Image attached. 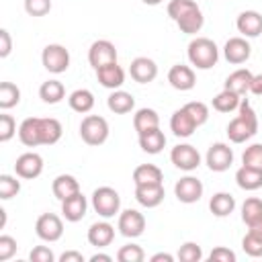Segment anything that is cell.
<instances>
[{"mask_svg": "<svg viewBox=\"0 0 262 262\" xmlns=\"http://www.w3.org/2000/svg\"><path fill=\"white\" fill-rule=\"evenodd\" d=\"M237 111L239 115L231 119L227 125V137L231 143H244L258 133V117L248 98H242Z\"/></svg>", "mask_w": 262, "mask_h": 262, "instance_id": "obj_1", "label": "cell"}, {"mask_svg": "<svg viewBox=\"0 0 262 262\" xmlns=\"http://www.w3.org/2000/svg\"><path fill=\"white\" fill-rule=\"evenodd\" d=\"M186 53H188V61L196 70H211L213 66H217L219 59V47L209 37H194L188 43Z\"/></svg>", "mask_w": 262, "mask_h": 262, "instance_id": "obj_2", "label": "cell"}, {"mask_svg": "<svg viewBox=\"0 0 262 262\" xmlns=\"http://www.w3.org/2000/svg\"><path fill=\"white\" fill-rule=\"evenodd\" d=\"M108 123L100 115H86L80 123V137L88 145H102L108 139Z\"/></svg>", "mask_w": 262, "mask_h": 262, "instance_id": "obj_3", "label": "cell"}, {"mask_svg": "<svg viewBox=\"0 0 262 262\" xmlns=\"http://www.w3.org/2000/svg\"><path fill=\"white\" fill-rule=\"evenodd\" d=\"M92 209L104 219H111V217L119 215V211H121L119 192L115 188H111V186H98L92 192Z\"/></svg>", "mask_w": 262, "mask_h": 262, "instance_id": "obj_4", "label": "cell"}, {"mask_svg": "<svg viewBox=\"0 0 262 262\" xmlns=\"http://www.w3.org/2000/svg\"><path fill=\"white\" fill-rule=\"evenodd\" d=\"M41 63L51 74H63L70 68V51L59 43H49L41 53Z\"/></svg>", "mask_w": 262, "mask_h": 262, "instance_id": "obj_5", "label": "cell"}, {"mask_svg": "<svg viewBox=\"0 0 262 262\" xmlns=\"http://www.w3.org/2000/svg\"><path fill=\"white\" fill-rule=\"evenodd\" d=\"M170 162L178 168V170H184V172H192L201 166V154L194 145L190 143H178L172 147L170 151Z\"/></svg>", "mask_w": 262, "mask_h": 262, "instance_id": "obj_6", "label": "cell"}, {"mask_svg": "<svg viewBox=\"0 0 262 262\" xmlns=\"http://www.w3.org/2000/svg\"><path fill=\"white\" fill-rule=\"evenodd\" d=\"M35 233L39 235V239L49 242V244L61 239V235H63V221H61V217L55 215V213L39 215V219L35 223Z\"/></svg>", "mask_w": 262, "mask_h": 262, "instance_id": "obj_7", "label": "cell"}, {"mask_svg": "<svg viewBox=\"0 0 262 262\" xmlns=\"http://www.w3.org/2000/svg\"><path fill=\"white\" fill-rule=\"evenodd\" d=\"M205 162H207L209 170H213V172H225V170H229L231 164H233V149H231L227 143L217 141V143H213V145L207 149Z\"/></svg>", "mask_w": 262, "mask_h": 262, "instance_id": "obj_8", "label": "cell"}, {"mask_svg": "<svg viewBox=\"0 0 262 262\" xmlns=\"http://www.w3.org/2000/svg\"><path fill=\"white\" fill-rule=\"evenodd\" d=\"M117 229L121 235L125 237H139L145 229V217L143 213H139L137 209H125L119 213V221H117Z\"/></svg>", "mask_w": 262, "mask_h": 262, "instance_id": "obj_9", "label": "cell"}, {"mask_svg": "<svg viewBox=\"0 0 262 262\" xmlns=\"http://www.w3.org/2000/svg\"><path fill=\"white\" fill-rule=\"evenodd\" d=\"M113 61H117V47H115V43H111L108 39H98V41H94L90 45V49H88V63L94 70L106 66V63H113Z\"/></svg>", "mask_w": 262, "mask_h": 262, "instance_id": "obj_10", "label": "cell"}, {"mask_svg": "<svg viewBox=\"0 0 262 262\" xmlns=\"http://www.w3.org/2000/svg\"><path fill=\"white\" fill-rule=\"evenodd\" d=\"M203 190H205V186H203V182L196 176H182L174 184V194L184 205H192V203L201 201Z\"/></svg>", "mask_w": 262, "mask_h": 262, "instance_id": "obj_11", "label": "cell"}, {"mask_svg": "<svg viewBox=\"0 0 262 262\" xmlns=\"http://www.w3.org/2000/svg\"><path fill=\"white\" fill-rule=\"evenodd\" d=\"M14 172L18 178H25V180H33L37 176H41L43 172V158L37 154V151H27V154H20L14 162Z\"/></svg>", "mask_w": 262, "mask_h": 262, "instance_id": "obj_12", "label": "cell"}, {"mask_svg": "<svg viewBox=\"0 0 262 262\" xmlns=\"http://www.w3.org/2000/svg\"><path fill=\"white\" fill-rule=\"evenodd\" d=\"M223 55L229 63L233 66H239V63H246L252 55V47L248 43L246 37H231L225 41L223 45Z\"/></svg>", "mask_w": 262, "mask_h": 262, "instance_id": "obj_13", "label": "cell"}, {"mask_svg": "<svg viewBox=\"0 0 262 262\" xmlns=\"http://www.w3.org/2000/svg\"><path fill=\"white\" fill-rule=\"evenodd\" d=\"M168 82L174 90H180V92H186V90H192L194 84H196V76H194V70L190 66H184V63H176L170 68L168 72Z\"/></svg>", "mask_w": 262, "mask_h": 262, "instance_id": "obj_14", "label": "cell"}, {"mask_svg": "<svg viewBox=\"0 0 262 262\" xmlns=\"http://www.w3.org/2000/svg\"><path fill=\"white\" fill-rule=\"evenodd\" d=\"M86 211H88V201H86V196L82 194V190L61 201V215H63L66 221H70V223L82 221V219L86 217Z\"/></svg>", "mask_w": 262, "mask_h": 262, "instance_id": "obj_15", "label": "cell"}, {"mask_svg": "<svg viewBox=\"0 0 262 262\" xmlns=\"http://www.w3.org/2000/svg\"><path fill=\"white\" fill-rule=\"evenodd\" d=\"M235 27L242 33V37H246V39L260 37L262 35V14L258 10H244L237 14Z\"/></svg>", "mask_w": 262, "mask_h": 262, "instance_id": "obj_16", "label": "cell"}, {"mask_svg": "<svg viewBox=\"0 0 262 262\" xmlns=\"http://www.w3.org/2000/svg\"><path fill=\"white\" fill-rule=\"evenodd\" d=\"M129 74L139 84H149L158 76V66L151 57H135L129 66Z\"/></svg>", "mask_w": 262, "mask_h": 262, "instance_id": "obj_17", "label": "cell"}, {"mask_svg": "<svg viewBox=\"0 0 262 262\" xmlns=\"http://www.w3.org/2000/svg\"><path fill=\"white\" fill-rule=\"evenodd\" d=\"M94 72H96V78H98L100 86H104L108 90H119L125 84V70L117 61L106 63V66H102Z\"/></svg>", "mask_w": 262, "mask_h": 262, "instance_id": "obj_18", "label": "cell"}, {"mask_svg": "<svg viewBox=\"0 0 262 262\" xmlns=\"http://www.w3.org/2000/svg\"><path fill=\"white\" fill-rule=\"evenodd\" d=\"M164 196H166L164 184H139V186H135V201L145 209H154V207L162 205Z\"/></svg>", "mask_w": 262, "mask_h": 262, "instance_id": "obj_19", "label": "cell"}, {"mask_svg": "<svg viewBox=\"0 0 262 262\" xmlns=\"http://www.w3.org/2000/svg\"><path fill=\"white\" fill-rule=\"evenodd\" d=\"M88 244L94 248H106L115 239V227L108 221H96L88 227Z\"/></svg>", "mask_w": 262, "mask_h": 262, "instance_id": "obj_20", "label": "cell"}, {"mask_svg": "<svg viewBox=\"0 0 262 262\" xmlns=\"http://www.w3.org/2000/svg\"><path fill=\"white\" fill-rule=\"evenodd\" d=\"M194 129H196V123H194V119L190 117V113L184 106H180L178 111L172 113V117H170V131L176 137H190L194 133Z\"/></svg>", "mask_w": 262, "mask_h": 262, "instance_id": "obj_21", "label": "cell"}, {"mask_svg": "<svg viewBox=\"0 0 262 262\" xmlns=\"http://www.w3.org/2000/svg\"><path fill=\"white\" fill-rule=\"evenodd\" d=\"M106 106H108V111L115 113V115H127V113H131V111L135 108V98H133L131 92H125V90L119 88V90H113V92L108 94Z\"/></svg>", "mask_w": 262, "mask_h": 262, "instance_id": "obj_22", "label": "cell"}, {"mask_svg": "<svg viewBox=\"0 0 262 262\" xmlns=\"http://www.w3.org/2000/svg\"><path fill=\"white\" fill-rule=\"evenodd\" d=\"M51 190H53V196L57 201H63L76 192H80V182L76 176L72 174H59L53 178V184H51Z\"/></svg>", "mask_w": 262, "mask_h": 262, "instance_id": "obj_23", "label": "cell"}, {"mask_svg": "<svg viewBox=\"0 0 262 262\" xmlns=\"http://www.w3.org/2000/svg\"><path fill=\"white\" fill-rule=\"evenodd\" d=\"M252 78L254 74L248 70V68H239L235 72H231L227 78H225V88L244 96L246 92H250V84H252Z\"/></svg>", "mask_w": 262, "mask_h": 262, "instance_id": "obj_24", "label": "cell"}, {"mask_svg": "<svg viewBox=\"0 0 262 262\" xmlns=\"http://www.w3.org/2000/svg\"><path fill=\"white\" fill-rule=\"evenodd\" d=\"M18 139L27 147L41 145V133H39V117H29L18 125Z\"/></svg>", "mask_w": 262, "mask_h": 262, "instance_id": "obj_25", "label": "cell"}, {"mask_svg": "<svg viewBox=\"0 0 262 262\" xmlns=\"http://www.w3.org/2000/svg\"><path fill=\"white\" fill-rule=\"evenodd\" d=\"M139 147L145 154H151V156L160 154L166 147V135H164V131L160 127H156V129H149L145 133H139Z\"/></svg>", "mask_w": 262, "mask_h": 262, "instance_id": "obj_26", "label": "cell"}, {"mask_svg": "<svg viewBox=\"0 0 262 262\" xmlns=\"http://www.w3.org/2000/svg\"><path fill=\"white\" fill-rule=\"evenodd\" d=\"M39 133H41V145H53L61 139V123L53 117H45L41 119L39 117Z\"/></svg>", "mask_w": 262, "mask_h": 262, "instance_id": "obj_27", "label": "cell"}, {"mask_svg": "<svg viewBox=\"0 0 262 262\" xmlns=\"http://www.w3.org/2000/svg\"><path fill=\"white\" fill-rule=\"evenodd\" d=\"M235 182L242 190H258L262 188V170L242 164V168H237L235 172Z\"/></svg>", "mask_w": 262, "mask_h": 262, "instance_id": "obj_28", "label": "cell"}, {"mask_svg": "<svg viewBox=\"0 0 262 262\" xmlns=\"http://www.w3.org/2000/svg\"><path fill=\"white\" fill-rule=\"evenodd\" d=\"M164 174L156 164H139L133 170V182L135 186L139 184H162Z\"/></svg>", "mask_w": 262, "mask_h": 262, "instance_id": "obj_29", "label": "cell"}, {"mask_svg": "<svg viewBox=\"0 0 262 262\" xmlns=\"http://www.w3.org/2000/svg\"><path fill=\"white\" fill-rule=\"evenodd\" d=\"M209 209H211V213L215 217H227L235 209V199H233V194L223 192V190L221 192H215L211 196V201H209Z\"/></svg>", "mask_w": 262, "mask_h": 262, "instance_id": "obj_30", "label": "cell"}, {"mask_svg": "<svg viewBox=\"0 0 262 262\" xmlns=\"http://www.w3.org/2000/svg\"><path fill=\"white\" fill-rule=\"evenodd\" d=\"M68 102H70L72 111H76L80 115H86V113H90L94 108V94L88 88H78V90H74L70 94Z\"/></svg>", "mask_w": 262, "mask_h": 262, "instance_id": "obj_31", "label": "cell"}, {"mask_svg": "<svg viewBox=\"0 0 262 262\" xmlns=\"http://www.w3.org/2000/svg\"><path fill=\"white\" fill-rule=\"evenodd\" d=\"M133 127H135V131H137V135H139V133H145V131H149V129H156V127H160V115H158L154 108L143 106V108H139V111L133 115Z\"/></svg>", "mask_w": 262, "mask_h": 262, "instance_id": "obj_32", "label": "cell"}, {"mask_svg": "<svg viewBox=\"0 0 262 262\" xmlns=\"http://www.w3.org/2000/svg\"><path fill=\"white\" fill-rule=\"evenodd\" d=\"M63 96H66V88L59 80H47L39 86V98L45 104H57L63 100Z\"/></svg>", "mask_w": 262, "mask_h": 262, "instance_id": "obj_33", "label": "cell"}, {"mask_svg": "<svg viewBox=\"0 0 262 262\" xmlns=\"http://www.w3.org/2000/svg\"><path fill=\"white\" fill-rule=\"evenodd\" d=\"M239 102H242V96L239 94L223 88L217 96H213V102L211 104H213V108L217 113H231V111H235L239 106Z\"/></svg>", "mask_w": 262, "mask_h": 262, "instance_id": "obj_34", "label": "cell"}, {"mask_svg": "<svg viewBox=\"0 0 262 262\" xmlns=\"http://www.w3.org/2000/svg\"><path fill=\"white\" fill-rule=\"evenodd\" d=\"M176 25H178V29H180L182 33H186V35H196V33L203 29V25H205V16H203L201 8H194V10H190L186 16H182L180 20H176Z\"/></svg>", "mask_w": 262, "mask_h": 262, "instance_id": "obj_35", "label": "cell"}, {"mask_svg": "<svg viewBox=\"0 0 262 262\" xmlns=\"http://www.w3.org/2000/svg\"><path fill=\"white\" fill-rule=\"evenodd\" d=\"M20 102V90L12 82H0V108L8 111Z\"/></svg>", "mask_w": 262, "mask_h": 262, "instance_id": "obj_36", "label": "cell"}, {"mask_svg": "<svg viewBox=\"0 0 262 262\" xmlns=\"http://www.w3.org/2000/svg\"><path fill=\"white\" fill-rule=\"evenodd\" d=\"M260 217H262V199H258V196L246 199L242 205V221L246 225H250V223L258 221Z\"/></svg>", "mask_w": 262, "mask_h": 262, "instance_id": "obj_37", "label": "cell"}, {"mask_svg": "<svg viewBox=\"0 0 262 262\" xmlns=\"http://www.w3.org/2000/svg\"><path fill=\"white\" fill-rule=\"evenodd\" d=\"M194 8H199V4L194 0H170L168 2V16L176 23V20H180L182 16H186Z\"/></svg>", "mask_w": 262, "mask_h": 262, "instance_id": "obj_38", "label": "cell"}, {"mask_svg": "<svg viewBox=\"0 0 262 262\" xmlns=\"http://www.w3.org/2000/svg\"><path fill=\"white\" fill-rule=\"evenodd\" d=\"M143 258H145V252L137 244H125L117 252V260L119 262H143Z\"/></svg>", "mask_w": 262, "mask_h": 262, "instance_id": "obj_39", "label": "cell"}, {"mask_svg": "<svg viewBox=\"0 0 262 262\" xmlns=\"http://www.w3.org/2000/svg\"><path fill=\"white\" fill-rule=\"evenodd\" d=\"M18 192H20V180H16V176L2 174L0 176V199L8 201V199L16 196Z\"/></svg>", "mask_w": 262, "mask_h": 262, "instance_id": "obj_40", "label": "cell"}, {"mask_svg": "<svg viewBox=\"0 0 262 262\" xmlns=\"http://www.w3.org/2000/svg\"><path fill=\"white\" fill-rule=\"evenodd\" d=\"M242 164L250 166V168H256V170H262V143L248 145L242 154Z\"/></svg>", "mask_w": 262, "mask_h": 262, "instance_id": "obj_41", "label": "cell"}, {"mask_svg": "<svg viewBox=\"0 0 262 262\" xmlns=\"http://www.w3.org/2000/svg\"><path fill=\"white\" fill-rule=\"evenodd\" d=\"M242 250L252 258H260L262 256V235H258L254 231H248L242 239Z\"/></svg>", "mask_w": 262, "mask_h": 262, "instance_id": "obj_42", "label": "cell"}, {"mask_svg": "<svg viewBox=\"0 0 262 262\" xmlns=\"http://www.w3.org/2000/svg\"><path fill=\"white\" fill-rule=\"evenodd\" d=\"M184 108H186V111L190 113V117L194 119L196 127H201V125H205V123L209 121V106H207L205 102H201V100H190V102L184 104Z\"/></svg>", "mask_w": 262, "mask_h": 262, "instance_id": "obj_43", "label": "cell"}, {"mask_svg": "<svg viewBox=\"0 0 262 262\" xmlns=\"http://www.w3.org/2000/svg\"><path fill=\"white\" fill-rule=\"evenodd\" d=\"M203 258V250L196 242H186L178 250V260L180 262H199Z\"/></svg>", "mask_w": 262, "mask_h": 262, "instance_id": "obj_44", "label": "cell"}, {"mask_svg": "<svg viewBox=\"0 0 262 262\" xmlns=\"http://www.w3.org/2000/svg\"><path fill=\"white\" fill-rule=\"evenodd\" d=\"M14 133H16V121L12 119V115L2 113L0 115V141L2 143L10 141L14 137Z\"/></svg>", "mask_w": 262, "mask_h": 262, "instance_id": "obj_45", "label": "cell"}, {"mask_svg": "<svg viewBox=\"0 0 262 262\" xmlns=\"http://www.w3.org/2000/svg\"><path fill=\"white\" fill-rule=\"evenodd\" d=\"M25 10L29 16H45L51 10V0H25Z\"/></svg>", "mask_w": 262, "mask_h": 262, "instance_id": "obj_46", "label": "cell"}, {"mask_svg": "<svg viewBox=\"0 0 262 262\" xmlns=\"http://www.w3.org/2000/svg\"><path fill=\"white\" fill-rule=\"evenodd\" d=\"M16 254V239L12 235H0V262L10 260Z\"/></svg>", "mask_w": 262, "mask_h": 262, "instance_id": "obj_47", "label": "cell"}, {"mask_svg": "<svg viewBox=\"0 0 262 262\" xmlns=\"http://www.w3.org/2000/svg\"><path fill=\"white\" fill-rule=\"evenodd\" d=\"M29 260L31 262H53L55 260V254L47 246H35L31 250V254H29Z\"/></svg>", "mask_w": 262, "mask_h": 262, "instance_id": "obj_48", "label": "cell"}, {"mask_svg": "<svg viewBox=\"0 0 262 262\" xmlns=\"http://www.w3.org/2000/svg\"><path fill=\"white\" fill-rule=\"evenodd\" d=\"M209 260H211V262H235V252H233V250H229V248L217 246V248H213V250H211Z\"/></svg>", "mask_w": 262, "mask_h": 262, "instance_id": "obj_49", "label": "cell"}, {"mask_svg": "<svg viewBox=\"0 0 262 262\" xmlns=\"http://www.w3.org/2000/svg\"><path fill=\"white\" fill-rule=\"evenodd\" d=\"M12 51V39L6 29H0V57H8Z\"/></svg>", "mask_w": 262, "mask_h": 262, "instance_id": "obj_50", "label": "cell"}, {"mask_svg": "<svg viewBox=\"0 0 262 262\" xmlns=\"http://www.w3.org/2000/svg\"><path fill=\"white\" fill-rule=\"evenodd\" d=\"M59 262H84V254L76 250H68L59 256Z\"/></svg>", "mask_w": 262, "mask_h": 262, "instance_id": "obj_51", "label": "cell"}, {"mask_svg": "<svg viewBox=\"0 0 262 262\" xmlns=\"http://www.w3.org/2000/svg\"><path fill=\"white\" fill-rule=\"evenodd\" d=\"M250 92L256 96H262V74H254L252 84H250Z\"/></svg>", "mask_w": 262, "mask_h": 262, "instance_id": "obj_52", "label": "cell"}, {"mask_svg": "<svg viewBox=\"0 0 262 262\" xmlns=\"http://www.w3.org/2000/svg\"><path fill=\"white\" fill-rule=\"evenodd\" d=\"M149 260H151V262H174V256L168 254V252H158V254H154Z\"/></svg>", "mask_w": 262, "mask_h": 262, "instance_id": "obj_53", "label": "cell"}, {"mask_svg": "<svg viewBox=\"0 0 262 262\" xmlns=\"http://www.w3.org/2000/svg\"><path fill=\"white\" fill-rule=\"evenodd\" d=\"M113 260V256H108V254H92L90 256V262H111Z\"/></svg>", "mask_w": 262, "mask_h": 262, "instance_id": "obj_54", "label": "cell"}, {"mask_svg": "<svg viewBox=\"0 0 262 262\" xmlns=\"http://www.w3.org/2000/svg\"><path fill=\"white\" fill-rule=\"evenodd\" d=\"M248 231H254V233H258V235H262V217H260L258 221H254V223H250V225H248Z\"/></svg>", "mask_w": 262, "mask_h": 262, "instance_id": "obj_55", "label": "cell"}, {"mask_svg": "<svg viewBox=\"0 0 262 262\" xmlns=\"http://www.w3.org/2000/svg\"><path fill=\"white\" fill-rule=\"evenodd\" d=\"M141 2H143V4H147V6H158L162 0H141Z\"/></svg>", "mask_w": 262, "mask_h": 262, "instance_id": "obj_56", "label": "cell"}, {"mask_svg": "<svg viewBox=\"0 0 262 262\" xmlns=\"http://www.w3.org/2000/svg\"><path fill=\"white\" fill-rule=\"evenodd\" d=\"M0 217H2V221H0V227H4V223H6V211H4V209H0Z\"/></svg>", "mask_w": 262, "mask_h": 262, "instance_id": "obj_57", "label": "cell"}]
</instances>
